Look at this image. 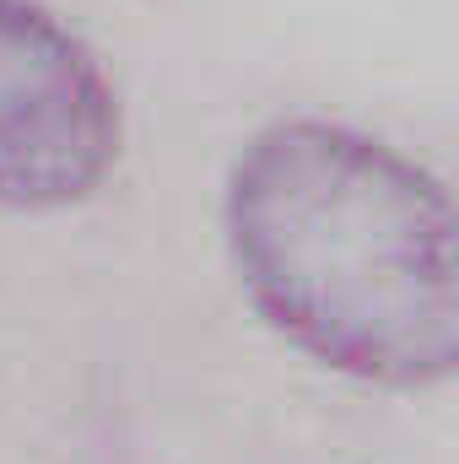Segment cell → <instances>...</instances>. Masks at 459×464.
<instances>
[{"instance_id":"6da1fadb","label":"cell","mask_w":459,"mask_h":464,"mask_svg":"<svg viewBox=\"0 0 459 464\" xmlns=\"http://www.w3.org/2000/svg\"><path fill=\"white\" fill-rule=\"evenodd\" d=\"M222 232L259 319L319 367L378 389L454 372V206L384 135L319 114L254 130L228 168Z\"/></svg>"},{"instance_id":"7a4b0ae2","label":"cell","mask_w":459,"mask_h":464,"mask_svg":"<svg viewBox=\"0 0 459 464\" xmlns=\"http://www.w3.org/2000/svg\"><path fill=\"white\" fill-rule=\"evenodd\" d=\"M119 92L98 54L44 0H0V206L87 200L119 162Z\"/></svg>"}]
</instances>
